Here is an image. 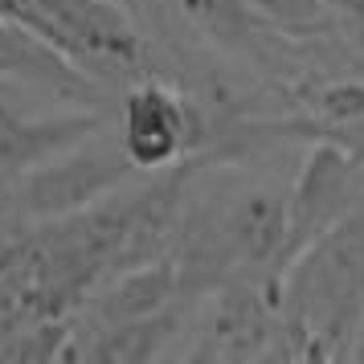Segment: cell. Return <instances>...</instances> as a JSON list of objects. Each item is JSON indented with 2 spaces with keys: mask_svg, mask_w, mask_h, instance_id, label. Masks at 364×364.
Masks as SVG:
<instances>
[{
  "mask_svg": "<svg viewBox=\"0 0 364 364\" xmlns=\"http://www.w3.org/2000/svg\"><path fill=\"white\" fill-rule=\"evenodd\" d=\"M315 115L331 123V127H348V123H364V82H331L311 99Z\"/></svg>",
  "mask_w": 364,
  "mask_h": 364,
  "instance_id": "obj_11",
  "label": "cell"
},
{
  "mask_svg": "<svg viewBox=\"0 0 364 364\" xmlns=\"http://www.w3.org/2000/svg\"><path fill=\"white\" fill-rule=\"evenodd\" d=\"M181 291V266L172 262H144L132 270H119L115 282H107L99 295L90 299V323L95 328H111V323H132L144 315L164 311Z\"/></svg>",
  "mask_w": 364,
  "mask_h": 364,
  "instance_id": "obj_6",
  "label": "cell"
},
{
  "mask_svg": "<svg viewBox=\"0 0 364 364\" xmlns=\"http://www.w3.org/2000/svg\"><path fill=\"white\" fill-rule=\"evenodd\" d=\"M0 78L41 86L62 99H95V82L86 78V70L74 66L58 46H50L41 33H33L29 25L13 17H0Z\"/></svg>",
  "mask_w": 364,
  "mask_h": 364,
  "instance_id": "obj_4",
  "label": "cell"
},
{
  "mask_svg": "<svg viewBox=\"0 0 364 364\" xmlns=\"http://www.w3.org/2000/svg\"><path fill=\"white\" fill-rule=\"evenodd\" d=\"M291 230V213L274 193H250L221 225L225 258H242L246 266H270L282 258Z\"/></svg>",
  "mask_w": 364,
  "mask_h": 364,
  "instance_id": "obj_8",
  "label": "cell"
},
{
  "mask_svg": "<svg viewBox=\"0 0 364 364\" xmlns=\"http://www.w3.org/2000/svg\"><path fill=\"white\" fill-rule=\"evenodd\" d=\"M348 184H352V160L336 144H315L307 151V164L299 172V184L291 193V230L279 262H295V254L307 242H315L348 205Z\"/></svg>",
  "mask_w": 364,
  "mask_h": 364,
  "instance_id": "obj_3",
  "label": "cell"
},
{
  "mask_svg": "<svg viewBox=\"0 0 364 364\" xmlns=\"http://www.w3.org/2000/svg\"><path fill=\"white\" fill-rule=\"evenodd\" d=\"M139 172L135 160L127 156L119 132H99L74 144V148L58 151L53 160L37 164L33 172H25L17 181V213L29 221H50V217H66L74 209H86L99 197L115 193L119 184H127V176Z\"/></svg>",
  "mask_w": 364,
  "mask_h": 364,
  "instance_id": "obj_1",
  "label": "cell"
},
{
  "mask_svg": "<svg viewBox=\"0 0 364 364\" xmlns=\"http://www.w3.org/2000/svg\"><path fill=\"white\" fill-rule=\"evenodd\" d=\"M9 119H13V115H9V107H4V102H0V123H9Z\"/></svg>",
  "mask_w": 364,
  "mask_h": 364,
  "instance_id": "obj_13",
  "label": "cell"
},
{
  "mask_svg": "<svg viewBox=\"0 0 364 364\" xmlns=\"http://www.w3.org/2000/svg\"><path fill=\"white\" fill-rule=\"evenodd\" d=\"M274 299H262L254 287L237 282L221 291L217 319L209 328V352L217 360H246V356H266V340H274Z\"/></svg>",
  "mask_w": 364,
  "mask_h": 364,
  "instance_id": "obj_7",
  "label": "cell"
},
{
  "mask_svg": "<svg viewBox=\"0 0 364 364\" xmlns=\"http://www.w3.org/2000/svg\"><path fill=\"white\" fill-rule=\"evenodd\" d=\"M74 336V328L66 323V315L58 319H41V323H29V328L13 331L0 340V360H17V364H46L58 360L66 352V340Z\"/></svg>",
  "mask_w": 364,
  "mask_h": 364,
  "instance_id": "obj_9",
  "label": "cell"
},
{
  "mask_svg": "<svg viewBox=\"0 0 364 364\" xmlns=\"http://www.w3.org/2000/svg\"><path fill=\"white\" fill-rule=\"evenodd\" d=\"M0 225H4V205H0Z\"/></svg>",
  "mask_w": 364,
  "mask_h": 364,
  "instance_id": "obj_14",
  "label": "cell"
},
{
  "mask_svg": "<svg viewBox=\"0 0 364 364\" xmlns=\"http://www.w3.org/2000/svg\"><path fill=\"white\" fill-rule=\"evenodd\" d=\"M188 21H197L200 29L221 37H242L254 25L250 17V0H172Z\"/></svg>",
  "mask_w": 364,
  "mask_h": 364,
  "instance_id": "obj_10",
  "label": "cell"
},
{
  "mask_svg": "<svg viewBox=\"0 0 364 364\" xmlns=\"http://www.w3.org/2000/svg\"><path fill=\"white\" fill-rule=\"evenodd\" d=\"M102 127L99 111H74V115L33 119V123H0V181H21L37 164L53 160L58 151L82 144Z\"/></svg>",
  "mask_w": 364,
  "mask_h": 364,
  "instance_id": "obj_5",
  "label": "cell"
},
{
  "mask_svg": "<svg viewBox=\"0 0 364 364\" xmlns=\"http://www.w3.org/2000/svg\"><path fill=\"white\" fill-rule=\"evenodd\" d=\"M254 4H262L266 13H274V17H287V21H311V17H315V4H319V0H254Z\"/></svg>",
  "mask_w": 364,
  "mask_h": 364,
  "instance_id": "obj_12",
  "label": "cell"
},
{
  "mask_svg": "<svg viewBox=\"0 0 364 364\" xmlns=\"http://www.w3.org/2000/svg\"><path fill=\"white\" fill-rule=\"evenodd\" d=\"M197 132V111L184 99H176L172 90L156 82L127 90L123 111H119V139L139 172H160L184 160L200 139Z\"/></svg>",
  "mask_w": 364,
  "mask_h": 364,
  "instance_id": "obj_2",
  "label": "cell"
}]
</instances>
